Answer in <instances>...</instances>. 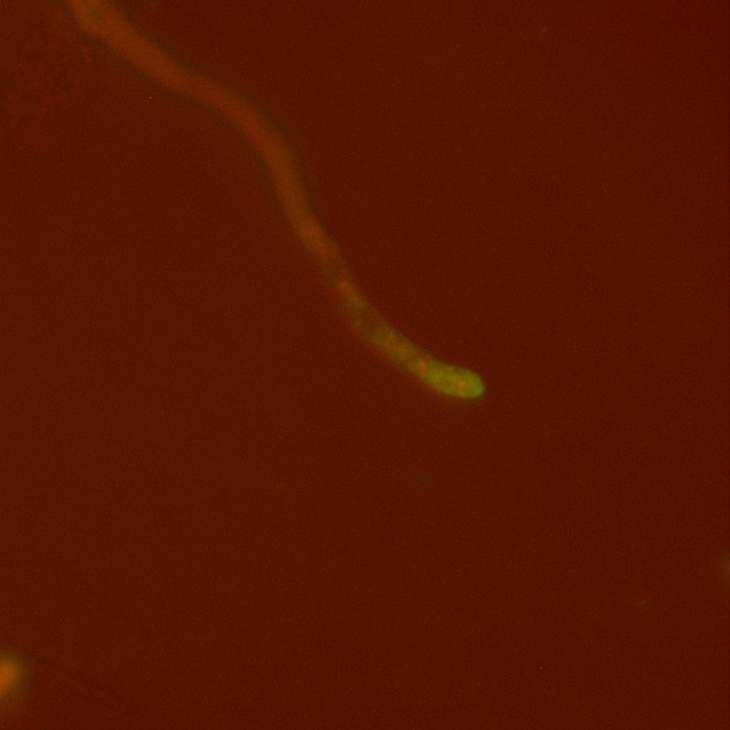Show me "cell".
Returning a JSON list of instances; mask_svg holds the SVG:
<instances>
[{"label":"cell","mask_w":730,"mask_h":730,"mask_svg":"<svg viewBox=\"0 0 730 730\" xmlns=\"http://www.w3.org/2000/svg\"><path fill=\"white\" fill-rule=\"evenodd\" d=\"M23 665L8 654H0V706L9 702L23 682Z\"/></svg>","instance_id":"cell-2"},{"label":"cell","mask_w":730,"mask_h":730,"mask_svg":"<svg viewBox=\"0 0 730 730\" xmlns=\"http://www.w3.org/2000/svg\"><path fill=\"white\" fill-rule=\"evenodd\" d=\"M370 340L431 393L455 403H475L487 394V383L477 371L431 356L394 328L377 321Z\"/></svg>","instance_id":"cell-1"}]
</instances>
